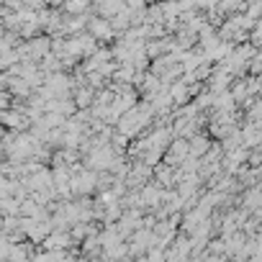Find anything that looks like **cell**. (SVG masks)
<instances>
[{
	"instance_id": "cell-2",
	"label": "cell",
	"mask_w": 262,
	"mask_h": 262,
	"mask_svg": "<svg viewBox=\"0 0 262 262\" xmlns=\"http://www.w3.org/2000/svg\"><path fill=\"white\" fill-rule=\"evenodd\" d=\"M62 3H64V0H44V6H47V8H59Z\"/></svg>"
},
{
	"instance_id": "cell-1",
	"label": "cell",
	"mask_w": 262,
	"mask_h": 262,
	"mask_svg": "<svg viewBox=\"0 0 262 262\" xmlns=\"http://www.w3.org/2000/svg\"><path fill=\"white\" fill-rule=\"evenodd\" d=\"M85 26H88V34H93L98 41H111L116 36V31H113L108 18H88Z\"/></svg>"
}]
</instances>
